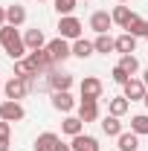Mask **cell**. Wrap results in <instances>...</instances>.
Returning a JSON list of instances; mask_svg holds the SVG:
<instances>
[{
	"mask_svg": "<svg viewBox=\"0 0 148 151\" xmlns=\"http://www.w3.org/2000/svg\"><path fill=\"white\" fill-rule=\"evenodd\" d=\"M58 145H61L58 134L44 131V134H38V139H35V145H32V148H35V151H58Z\"/></svg>",
	"mask_w": 148,
	"mask_h": 151,
	"instance_id": "cell-11",
	"label": "cell"
},
{
	"mask_svg": "<svg viewBox=\"0 0 148 151\" xmlns=\"http://www.w3.org/2000/svg\"><path fill=\"white\" fill-rule=\"evenodd\" d=\"M38 3H41V0H38Z\"/></svg>",
	"mask_w": 148,
	"mask_h": 151,
	"instance_id": "cell-40",
	"label": "cell"
},
{
	"mask_svg": "<svg viewBox=\"0 0 148 151\" xmlns=\"http://www.w3.org/2000/svg\"><path fill=\"white\" fill-rule=\"evenodd\" d=\"M58 151H73V148H70V145H64V142H61V145H58Z\"/></svg>",
	"mask_w": 148,
	"mask_h": 151,
	"instance_id": "cell-34",
	"label": "cell"
},
{
	"mask_svg": "<svg viewBox=\"0 0 148 151\" xmlns=\"http://www.w3.org/2000/svg\"><path fill=\"white\" fill-rule=\"evenodd\" d=\"M23 20H26V9H23L20 3L6 6V23H9V26H20Z\"/></svg>",
	"mask_w": 148,
	"mask_h": 151,
	"instance_id": "cell-18",
	"label": "cell"
},
{
	"mask_svg": "<svg viewBox=\"0 0 148 151\" xmlns=\"http://www.w3.org/2000/svg\"><path fill=\"white\" fill-rule=\"evenodd\" d=\"M142 102H145V108H148V90H145V99H142Z\"/></svg>",
	"mask_w": 148,
	"mask_h": 151,
	"instance_id": "cell-36",
	"label": "cell"
},
{
	"mask_svg": "<svg viewBox=\"0 0 148 151\" xmlns=\"http://www.w3.org/2000/svg\"><path fill=\"white\" fill-rule=\"evenodd\" d=\"M52 108H55V111L70 113L75 108V99L70 96V90H52Z\"/></svg>",
	"mask_w": 148,
	"mask_h": 151,
	"instance_id": "cell-12",
	"label": "cell"
},
{
	"mask_svg": "<svg viewBox=\"0 0 148 151\" xmlns=\"http://www.w3.org/2000/svg\"><path fill=\"white\" fill-rule=\"evenodd\" d=\"M47 52H50V55H52V61H67V58L73 55V44H70V41H67V38H61L58 35L55 41H50V44H47Z\"/></svg>",
	"mask_w": 148,
	"mask_h": 151,
	"instance_id": "cell-3",
	"label": "cell"
},
{
	"mask_svg": "<svg viewBox=\"0 0 148 151\" xmlns=\"http://www.w3.org/2000/svg\"><path fill=\"white\" fill-rule=\"evenodd\" d=\"M131 131L139 134V137H148V113H137V116H131Z\"/></svg>",
	"mask_w": 148,
	"mask_h": 151,
	"instance_id": "cell-26",
	"label": "cell"
},
{
	"mask_svg": "<svg viewBox=\"0 0 148 151\" xmlns=\"http://www.w3.org/2000/svg\"><path fill=\"white\" fill-rule=\"evenodd\" d=\"M119 67H122L128 76H134L137 70H139V61H137V55H122L119 58Z\"/></svg>",
	"mask_w": 148,
	"mask_h": 151,
	"instance_id": "cell-29",
	"label": "cell"
},
{
	"mask_svg": "<svg viewBox=\"0 0 148 151\" xmlns=\"http://www.w3.org/2000/svg\"><path fill=\"white\" fill-rule=\"evenodd\" d=\"M145 38H148V23H145Z\"/></svg>",
	"mask_w": 148,
	"mask_h": 151,
	"instance_id": "cell-37",
	"label": "cell"
},
{
	"mask_svg": "<svg viewBox=\"0 0 148 151\" xmlns=\"http://www.w3.org/2000/svg\"><path fill=\"white\" fill-rule=\"evenodd\" d=\"M0 87H3V81H0Z\"/></svg>",
	"mask_w": 148,
	"mask_h": 151,
	"instance_id": "cell-39",
	"label": "cell"
},
{
	"mask_svg": "<svg viewBox=\"0 0 148 151\" xmlns=\"http://www.w3.org/2000/svg\"><path fill=\"white\" fill-rule=\"evenodd\" d=\"M99 99H81L78 102V119L81 122H96L99 119Z\"/></svg>",
	"mask_w": 148,
	"mask_h": 151,
	"instance_id": "cell-9",
	"label": "cell"
},
{
	"mask_svg": "<svg viewBox=\"0 0 148 151\" xmlns=\"http://www.w3.org/2000/svg\"><path fill=\"white\" fill-rule=\"evenodd\" d=\"M102 131L108 134V137H119V134H122V122H119V116H105V119H102Z\"/></svg>",
	"mask_w": 148,
	"mask_h": 151,
	"instance_id": "cell-24",
	"label": "cell"
},
{
	"mask_svg": "<svg viewBox=\"0 0 148 151\" xmlns=\"http://www.w3.org/2000/svg\"><path fill=\"white\" fill-rule=\"evenodd\" d=\"M81 20L78 18H73V15H67V18H61L58 20V35L61 38H67V41H78L81 38Z\"/></svg>",
	"mask_w": 148,
	"mask_h": 151,
	"instance_id": "cell-2",
	"label": "cell"
},
{
	"mask_svg": "<svg viewBox=\"0 0 148 151\" xmlns=\"http://www.w3.org/2000/svg\"><path fill=\"white\" fill-rule=\"evenodd\" d=\"M70 148L73 151H99V139L90 137V134H78V137H73Z\"/></svg>",
	"mask_w": 148,
	"mask_h": 151,
	"instance_id": "cell-15",
	"label": "cell"
},
{
	"mask_svg": "<svg viewBox=\"0 0 148 151\" xmlns=\"http://www.w3.org/2000/svg\"><path fill=\"white\" fill-rule=\"evenodd\" d=\"M78 90H81V99H99L102 96V81L96 76H84L81 84H78Z\"/></svg>",
	"mask_w": 148,
	"mask_h": 151,
	"instance_id": "cell-8",
	"label": "cell"
},
{
	"mask_svg": "<svg viewBox=\"0 0 148 151\" xmlns=\"http://www.w3.org/2000/svg\"><path fill=\"white\" fill-rule=\"evenodd\" d=\"M145 23H148L145 18L134 15V18L128 20V26H125V32H128V35H134V38H145Z\"/></svg>",
	"mask_w": 148,
	"mask_h": 151,
	"instance_id": "cell-22",
	"label": "cell"
},
{
	"mask_svg": "<svg viewBox=\"0 0 148 151\" xmlns=\"http://www.w3.org/2000/svg\"><path fill=\"white\" fill-rule=\"evenodd\" d=\"M111 26H113V18L108 15V12H93L90 15V29L96 32V35H108Z\"/></svg>",
	"mask_w": 148,
	"mask_h": 151,
	"instance_id": "cell-10",
	"label": "cell"
},
{
	"mask_svg": "<svg viewBox=\"0 0 148 151\" xmlns=\"http://www.w3.org/2000/svg\"><path fill=\"white\" fill-rule=\"evenodd\" d=\"M50 87L52 90H70L73 87V76L64 70H50Z\"/></svg>",
	"mask_w": 148,
	"mask_h": 151,
	"instance_id": "cell-13",
	"label": "cell"
},
{
	"mask_svg": "<svg viewBox=\"0 0 148 151\" xmlns=\"http://www.w3.org/2000/svg\"><path fill=\"white\" fill-rule=\"evenodd\" d=\"M52 3H55V12H58V15L67 18V15H73V12H75V3H78V0H52Z\"/></svg>",
	"mask_w": 148,
	"mask_h": 151,
	"instance_id": "cell-28",
	"label": "cell"
},
{
	"mask_svg": "<svg viewBox=\"0 0 148 151\" xmlns=\"http://www.w3.org/2000/svg\"><path fill=\"white\" fill-rule=\"evenodd\" d=\"M15 76L32 84V81H35V76H38V70L29 64V58H20V61H15Z\"/></svg>",
	"mask_w": 148,
	"mask_h": 151,
	"instance_id": "cell-16",
	"label": "cell"
},
{
	"mask_svg": "<svg viewBox=\"0 0 148 151\" xmlns=\"http://www.w3.org/2000/svg\"><path fill=\"white\" fill-rule=\"evenodd\" d=\"M0 26H6V6H0Z\"/></svg>",
	"mask_w": 148,
	"mask_h": 151,
	"instance_id": "cell-33",
	"label": "cell"
},
{
	"mask_svg": "<svg viewBox=\"0 0 148 151\" xmlns=\"http://www.w3.org/2000/svg\"><path fill=\"white\" fill-rule=\"evenodd\" d=\"M111 18H113V23H119V26L125 29V26H128V20L134 18V12H131L128 6H116V9L111 12Z\"/></svg>",
	"mask_w": 148,
	"mask_h": 151,
	"instance_id": "cell-27",
	"label": "cell"
},
{
	"mask_svg": "<svg viewBox=\"0 0 148 151\" xmlns=\"http://www.w3.org/2000/svg\"><path fill=\"white\" fill-rule=\"evenodd\" d=\"M0 47L6 50V55L12 58V61H20V58H26V44H23V38L18 35V26H0Z\"/></svg>",
	"mask_w": 148,
	"mask_h": 151,
	"instance_id": "cell-1",
	"label": "cell"
},
{
	"mask_svg": "<svg viewBox=\"0 0 148 151\" xmlns=\"http://www.w3.org/2000/svg\"><path fill=\"white\" fill-rule=\"evenodd\" d=\"M9 134H12V122L0 119V139H3V137H9Z\"/></svg>",
	"mask_w": 148,
	"mask_h": 151,
	"instance_id": "cell-31",
	"label": "cell"
},
{
	"mask_svg": "<svg viewBox=\"0 0 148 151\" xmlns=\"http://www.w3.org/2000/svg\"><path fill=\"white\" fill-rule=\"evenodd\" d=\"M128 108H131V102L125 99V96H116V99H111V102H108V111H111L113 116H125V113H128Z\"/></svg>",
	"mask_w": 148,
	"mask_h": 151,
	"instance_id": "cell-25",
	"label": "cell"
},
{
	"mask_svg": "<svg viewBox=\"0 0 148 151\" xmlns=\"http://www.w3.org/2000/svg\"><path fill=\"white\" fill-rule=\"evenodd\" d=\"M23 44H26V50L32 52V50H44V47H47V38H44V32L35 26V29H26V32H23Z\"/></svg>",
	"mask_w": 148,
	"mask_h": 151,
	"instance_id": "cell-14",
	"label": "cell"
},
{
	"mask_svg": "<svg viewBox=\"0 0 148 151\" xmlns=\"http://www.w3.org/2000/svg\"><path fill=\"white\" fill-rule=\"evenodd\" d=\"M111 76H113V81H116V84H125L128 78H134V76H128L125 70H122V67H119V64H116V67L111 70Z\"/></svg>",
	"mask_w": 148,
	"mask_h": 151,
	"instance_id": "cell-30",
	"label": "cell"
},
{
	"mask_svg": "<svg viewBox=\"0 0 148 151\" xmlns=\"http://www.w3.org/2000/svg\"><path fill=\"white\" fill-rule=\"evenodd\" d=\"M116 145H119V151H137V148H139V134L122 131L119 137H116Z\"/></svg>",
	"mask_w": 148,
	"mask_h": 151,
	"instance_id": "cell-17",
	"label": "cell"
},
{
	"mask_svg": "<svg viewBox=\"0 0 148 151\" xmlns=\"http://www.w3.org/2000/svg\"><path fill=\"white\" fill-rule=\"evenodd\" d=\"M26 58H29V64L35 67L38 73H50V70L55 67V61H52V55L47 52V47H44V50H32Z\"/></svg>",
	"mask_w": 148,
	"mask_h": 151,
	"instance_id": "cell-5",
	"label": "cell"
},
{
	"mask_svg": "<svg viewBox=\"0 0 148 151\" xmlns=\"http://www.w3.org/2000/svg\"><path fill=\"white\" fill-rule=\"evenodd\" d=\"M93 52H96L93 41H87V38H78V41H73V55H75V58H90Z\"/></svg>",
	"mask_w": 148,
	"mask_h": 151,
	"instance_id": "cell-20",
	"label": "cell"
},
{
	"mask_svg": "<svg viewBox=\"0 0 148 151\" xmlns=\"http://www.w3.org/2000/svg\"><path fill=\"white\" fill-rule=\"evenodd\" d=\"M61 131L67 134V137H78V134H84V122H81L78 116H67V119L61 122Z\"/></svg>",
	"mask_w": 148,
	"mask_h": 151,
	"instance_id": "cell-19",
	"label": "cell"
},
{
	"mask_svg": "<svg viewBox=\"0 0 148 151\" xmlns=\"http://www.w3.org/2000/svg\"><path fill=\"white\" fill-rule=\"evenodd\" d=\"M142 81H145V87H148V70H145V73H142Z\"/></svg>",
	"mask_w": 148,
	"mask_h": 151,
	"instance_id": "cell-35",
	"label": "cell"
},
{
	"mask_svg": "<svg viewBox=\"0 0 148 151\" xmlns=\"http://www.w3.org/2000/svg\"><path fill=\"white\" fill-rule=\"evenodd\" d=\"M93 47H96V52L108 55V52H113V50H116V38H111V35H96Z\"/></svg>",
	"mask_w": 148,
	"mask_h": 151,
	"instance_id": "cell-23",
	"label": "cell"
},
{
	"mask_svg": "<svg viewBox=\"0 0 148 151\" xmlns=\"http://www.w3.org/2000/svg\"><path fill=\"white\" fill-rule=\"evenodd\" d=\"M9 145H12V142H9V137H3V139H0V151H9Z\"/></svg>",
	"mask_w": 148,
	"mask_h": 151,
	"instance_id": "cell-32",
	"label": "cell"
},
{
	"mask_svg": "<svg viewBox=\"0 0 148 151\" xmlns=\"http://www.w3.org/2000/svg\"><path fill=\"white\" fill-rule=\"evenodd\" d=\"M3 93H6V99H12V102H20L23 96L29 93V81H23V78H18V76H12V78L3 84Z\"/></svg>",
	"mask_w": 148,
	"mask_h": 151,
	"instance_id": "cell-4",
	"label": "cell"
},
{
	"mask_svg": "<svg viewBox=\"0 0 148 151\" xmlns=\"http://www.w3.org/2000/svg\"><path fill=\"white\" fill-rule=\"evenodd\" d=\"M122 90H125V99H128V102H142V99H145V81H142V78H128V81H125V84H122Z\"/></svg>",
	"mask_w": 148,
	"mask_h": 151,
	"instance_id": "cell-6",
	"label": "cell"
},
{
	"mask_svg": "<svg viewBox=\"0 0 148 151\" xmlns=\"http://www.w3.org/2000/svg\"><path fill=\"white\" fill-rule=\"evenodd\" d=\"M134 50H137V38L134 35H119L116 38V52H122V55H134Z\"/></svg>",
	"mask_w": 148,
	"mask_h": 151,
	"instance_id": "cell-21",
	"label": "cell"
},
{
	"mask_svg": "<svg viewBox=\"0 0 148 151\" xmlns=\"http://www.w3.org/2000/svg\"><path fill=\"white\" fill-rule=\"evenodd\" d=\"M23 116H26V111H23V105H20V102L6 99V102L0 105V119H6V122H20Z\"/></svg>",
	"mask_w": 148,
	"mask_h": 151,
	"instance_id": "cell-7",
	"label": "cell"
},
{
	"mask_svg": "<svg viewBox=\"0 0 148 151\" xmlns=\"http://www.w3.org/2000/svg\"><path fill=\"white\" fill-rule=\"evenodd\" d=\"M116 3H128V0H116Z\"/></svg>",
	"mask_w": 148,
	"mask_h": 151,
	"instance_id": "cell-38",
	"label": "cell"
}]
</instances>
